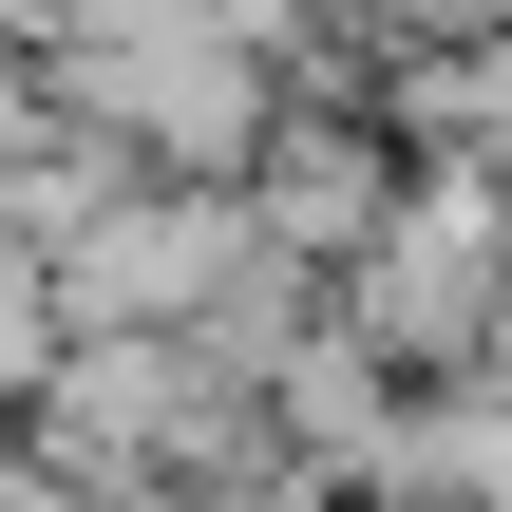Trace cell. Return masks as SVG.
I'll return each instance as SVG.
<instances>
[{"label": "cell", "instance_id": "6da1fadb", "mask_svg": "<svg viewBox=\"0 0 512 512\" xmlns=\"http://www.w3.org/2000/svg\"><path fill=\"white\" fill-rule=\"evenodd\" d=\"M494 323V209L456 190V209H418L399 247H380V342H418V361H456Z\"/></svg>", "mask_w": 512, "mask_h": 512}, {"label": "cell", "instance_id": "7a4b0ae2", "mask_svg": "<svg viewBox=\"0 0 512 512\" xmlns=\"http://www.w3.org/2000/svg\"><path fill=\"white\" fill-rule=\"evenodd\" d=\"M38 361H57V323H38V285L0 266V380H38Z\"/></svg>", "mask_w": 512, "mask_h": 512}]
</instances>
